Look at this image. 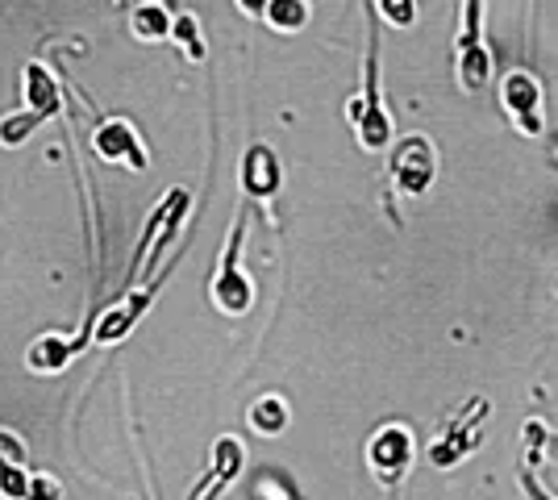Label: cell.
Listing matches in <instances>:
<instances>
[{"label": "cell", "mask_w": 558, "mask_h": 500, "mask_svg": "<svg viewBox=\"0 0 558 500\" xmlns=\"http://www.w3.org/2000/svg\"><path fill=\"white\" fill-rule=\"evenodd\" d=\"M25 96H29L34 113L47 118V113H54V105H59V84L47 75V68H25Z\"/></svg>", "instance_id": "obj_11"}, {"label": "cell", "mask_w": 558, "mask_h": 500, "mask_svg": "<svg viewBox=\"0 0 558 500\" xmlns=\"http://www.w3.org/2000/svg\"><path fill=\"white\" fill-rule=\"evenodd\" d=\"M246 13H255V17H263V9H267V0H238Z\"/></svg>", "instance_id": "obj_20"}, {"label": "cell", "mask_w": 558, "mask_h": 500, "mask_svg": "<svg viewBox=\"0 0 558 500\" xmlns=\"http://www.w3.org/2000/svg\"><path fill=\"white\" fill-rule=\"evenodd\" d=\"M4 467H25L22 442H17L9 429H0V472H4Z\"/></svg>", "instance_id": "obj_17"}, {"label": "cell", "mask_w": 558, "mask_h": 500, "mask_svg": "<svg viewBox=\"0 0 558 500\" xmlns=\"http://www.w3.org/2000/svg\"><path fill=\"white\" fill-rule=\"evenodd\" d=\"M242 234H246V225L238 221L230 234V246H226V259H221V271H217V280H213V301H217V309L238 317V313L251 309V301H255V288L251 280L238 271V246H242Z\"/></svg>", "instance_id": "obj_7"}, {"label": "cell", "mask_w": 558, "mask_h": 500, "mask_svg": "<svg viewBox=\"0 0 558 500\" xmlns=\"http://www.w3.org/2000/svg\"><path fill=\"white\" fill-rule=\"evenodd\" d=\"M251 426L258 429V434H283L288 429V405L279 401V397H263V401H255V408H251Z\"/></svg>", "instance_id": "obj_13"}, {"label": "cell", "mask_w": 558, "mask_h": 500, "mask_svg": "<svg viewBox=\"0 0 558 500\" xmlns=\"http://www.w3.org/2000/svg\"><path fill=\"white\" fill-rule=\"evenodd\" d=\"M492 75V54L484 47V0H463L459 29V84L463 93H480Z\"/></svg>", "instance_id": "obj_4"}, {"label": "cell", "mask_w": 558, "mask_h": 500, "mask_svg": "<svg viewBox=\"0 0 558 500\" xmlns=\"http://www.w3.org/2000/svg\"><path fill=\"white\" fill-rule=\"evenodd\" d=\"M93 146L105 163H125V167H138V171L146 167L138 134H134V125H125V121H105L93 134Z\"/></svg>", "instance_id": "obj_8"}, {"label": "cell", "mask_w": 558, "mask_h": 500, "mask_svg": "<svg viewBox=\"0 0 558 500\" xmlns=\"http://www.w3.org/2000/svg\"><path fill=\"white\" fill-rule=\"evenodd\" d=\"M434 171H438V159H434V143L425 134H409L396 143L388 175L404 196H425L434 184Z\"/></svg>", "instance_id": "obj_5"}, {"label": "cell", "mask_w": 558, "mask_h": 500, "mask_svg": "<svg viewBox=\"0 0 558 500\" xmlns=\"http://www.w3.org/2000/svg\"><path fill=\"white\" fill-rule=\"evenodd\" d=\"M379 13L392 25H413L417 22V4L413 0H379Z\"/></svg>", "instance_id": "obj_15"}, {"label": "cell", "mask_w": 558, "mask_h": 500, "mask_svg": "<svg viewBox=\"0 0 558 500\" xmlns=\"http://www.w3.org/2000/svg\"><path fill=\"white\" fill-rule=\"evenodd\" d=\"M263 17H267V25H271V29L292 34V29H301V25L308 22V4H304V0H267Z\"/></svg>", "instance_id": "obj_12"}, {"label": "cell", "mask_w": 558, "mask_h": 500, "mask_svg": "<svg viewBox=\"0 0 558 500\" xmlns=\"http://www.w3.org/2000/svg\"><path fill=\"white\" fill-rule=\"evenodd\" d=\"M279 180H283V171H279L276 150L271 146H251L246 159H242V188L267 205L279 192Z\"/></svg>", "instance_id": "obj_9"}, {"label": "cell", "mask_w": 558, "mask_h": 500, "mask_svg": "<svg viewBox=\"0 0 558 500\" xmlns=\"http://www.w3.org/2000/svg\"><path fill=\"white\" fill-rule=\"evenodd\" d=\"M500 100H505V113L512 118V125L537 138L542 134V84L530 72H509L500 80Z\"/></svg>", "instance_id": "obj_6"}, {"label": "cell", "mask_w": 558, "mask_h": 500, "mask_svg": "<svg viewBox=\"0 0 558 500\" xmlns=\"http://www.w3.org/2000/svg\"><path fill=\"white\" fill-rule=\"evenodd\" d=\"M488 401L484 397H475V401H466V408L459 417H450L446 429L434 438V447H429V463L434 467H459L466 454L480 451V442H484V422H488Z\"/></svg>", "instance_id": "obj_2"}, {"label": "cell", "mask_w": 558, "mask_h": 500, "mask_svg": "<svg viewBox=\"0 0 558 500\" xmlns=\"http://www.w3.org/2000/svg\"><path fill=\"white\" fill-rule=\"evenodd\" d=\"M555 163H558V159H555Z\"/></svg>", "instance_id": "obj_21"}, {"label": "cell", "mask_w": 558, "mask_h": 500, "mask_svg": "<svg viewBox=\"0 0 558 500\" xmlns=\"http://www.w3.org/2000/svg\"><path fill=\"white\" fill-rule=\"evenodd\" d=\"M171 34H175V38H184L187 59H205V42L196 38V22H192V17H180V22H171Z\"/></svg>", "instance_id": "obj_16"}, {"label": "cell", "mask_w": 558, "mask_h": 500, "mask_svg": "<svg viewBox=\"0 0 558 500\" xmlns=\"http://www.w3.org/2000/svg\"><path fill=\"white\" fill-rule=\"evenodd\" d=\"M22 500H59V484L50 476H29V488H25Z\"/></svg>", "instance_id": "obj_18"}, {"label": "cell", "mask_w": 558, "mask_h": 500, "mask_svg": "<svg viewBox=\"0 0 558 500\" xmlns=\"http://www.w3.org/2000/svg\"><path fill=\"white\" fill-rule=\"evenodd\" d=\"M413 451H417V442H413V429L400 426V422H388V426H379L372 434V442H367V467L375 472L379 484H404V476L413 472Z\"/></svg>", "instance_id": "obj_3"}, {"label": "cell", "mask_w": 558, "mask_h": 500, "mask_svg": "<svg viewBox=\"0 0 558 500\" xmlns=\"http://www.w3.org/2000/svg\"><path fill=\"white\" fill-rule=\"evenodd\" d=\"M71 355V346L63 342V338H54V333H47V338H38L34 346H29V367H38V371H54V367H63Z\"/></svg>", "instance_id": "obj_14"}, {"label": "cell", "mask_w": 558, "mask_h": 500, "mask_svg": "<svg viewBox=\"0 0 558 500\" xmlns=\"http://www.w3.org/2000/svg\"><path fill=\"white\" fill-rule=\"evenodd\" d=\"M38 113H22V121H13V125H4V130H0V138H4V143H22L25 138V130H29V125H38Z\"/></svg>", "instance_id": "obj_19"}, {"label": "cell", "mask_w": 558, "mask_h": 500, "mask_svg": "<svg viewBox=\"0 0 558 500\" xmlns=\"http://www.w3.org/2000/svg\"><path fill=\"white\" fill-rule=\"evenodd\" d=\"M350 121H354V134H359V146L363 150H384L388 138H392V118L379 100V50H375V34H372V50H367V63H363V93L350 96Z\"/></svg>", "instance_id": "obj_1"}, {"label": "cell", "mask_w": 558, "mask_h": 500, "mask_svg": "<svg viewBox=\"0 0 558 500\" xmlns=\"http://www.w3.org/2000/svg\"><path fill=\"white\" fill-rule=\"evenodd\" d=\"M130 29H134V38H142V42H163L167 34H171V13H167L163 4H138Z\"/></svg>", "instance_id": "obj_10"}]
</instances>
